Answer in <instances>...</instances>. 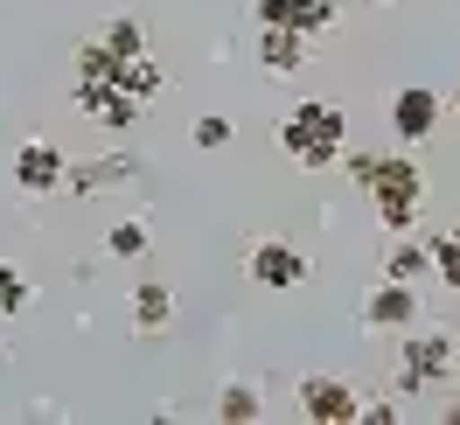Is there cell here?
I'll return each instance as SVG.
<instances>
[{
    "label": "cell",
    "mask_w": 460,
    "mask_h": 425,
    "mask_svg": "<svg viewBox=\"0 0 460 425\" xmlns=\"http://www.w3.org/2000/svg\"><path fill=\"white\" fill-rule=\"evenodd\" d=\"M133 174V154H98V161H77V168L63 174V189H77V196H98V189H112Z\"/></svg>",
    "instance_id": "obj_11"
},
{
    "label": "cell",
    "mask_w": 460,
    "mask_h": 425,
    "mask_svg": "<svg viewBox=\"0 0 460 425\" xmlns=\"http://www.w3.org/2000/svg\"><path fill=\"white\" fill-rule=\"evenodd\" d=\"M447 369H454V335H439V328H404L398 391H432V384H447Z\"/></svg>",
    "instance_id": "obj_3"
},
{
    "label": "cell",
    "mask_w": 460,
    "mask_h": 425,
    "mask_svg": "<svg viewBox=\"0 0 460 425\" xmlns=\"http://www.w3.org/2000/svg\"><path fill=\"white\" fill-rule=\"evenodd\" d=\"M168 321H174V293L161 279H140L133 286V328L140 335H168Z\"/></svg>",
    "instance_id": "obj_13"
},
{
    "label": "cell",
    "mask_w": 460,
    "mask_h": 425,
    "mask_svg": "<svg viewBox=\"0 0 460 425\" xmlns=\"http://www.w3.org/2000/svg\"><path fill=\"white\" fill-rule=\"evenodd\" d=\"M63 174H70L63 146H49V140H22L14 146V189H22V196H57Z\"/></svg>",
    "instance_id": "obj_7"
},
{
    "label": "cell",
    "mask_w": 460,
    "mask_h": 425,
    "mask_svg": "<svg viewBox=\"0 0 460 425\" xmlns=\"http://www.w3.org/2000/svg\"><path fill=\"white\" fill-rule=\"evenodd\" d=\"M439 112H447V98H439V91L404 84L398 98H391V133H398L404 146H419V140H432V133H439Z\"/></svg>",
    "instance_id": "obj_8"
},
{
    "label": "cell",
    "mask_w": 460,
    "mask_h": 425,
    "mask_svg": "<svg viewBox=\"0 0 460 425\" xmlns=\"http://www.w3.org/2000/svg\"><path fill=\"white\" fill-rule=\"evenodd\" d=\"M363 328H370V335H404V328H419V286L376 279L370 300H363Z\"/></svg>",
    "instance_id": "obj_5"
},
{
    "label": "cell",
    "mask_w": 460,
    "mask_h": 425,
    "mask_svg": "<svg viewBox=\"0 0 460 425\" xmlns=\"http://www.w3.org/2000/svg\"><path fill=\"white\" fill-rule=\"evenodd\" d=\"M112 84L126 91V98H140V105H146V98H161V91H168V70H161V57H146V49H140V57L119 63Z\"/></svg>",
    "instance_id": "obj_14"
},
{
    "label": "cell",
    "mask_w": 460,
    "mask_h": 425,
    "mask_svg": "<svg viewBox=\"0 0 460 425\" xmlns=\"http://www.w3.org/2000/svg\"><path fill=\"white\" fill-rule=\"evenodd\" d=\"M356 384L342 376H300V419L307 425H356Z\"/></svg>",
    "instance_id": "obj_6"
},
{
    "label": "cell",
    "mask_w": 460,
    "mask_h": 425,
    "mask_svg": "<svg viewBox=\"0 0 460 425\" xmlns=\"http://www.w3.org/2000/svg\"><path fill=\"white\" fill-rule=\"evenodd\" d=\"M98 42H105V49H112V57L126 63V57H140V49H146V29L133 22V14H112V22L98 29Z\"/></svg>",
    "instance_id": "obj_18"
},
{
    "label": "cell",
    "mask_w": 460,
    "mask_h": 425,
    "mask_svg": "<svg viewBox=\"0 0 460 425\" xmlns=\"http://www.w3.org/2000/svg\"><path fill=\"white\" fill-rule=\"evenodd\" d=\"M279 146H287L307 174L335 168L342 146H349V112H342V105H328V98H300V105L279 119Z\"/></svg>",
    "instance_id": "obj_1"
},
{
    "label": "cell",
    "mask_w": 460,
    "mask_h": 425,
    "mask_svg": "<svg viewBox=\"0 0 460 425\" xmlns=\"http://www.w3.org/2000/svg\"><path fill=\"white\" fill-rule=\"evenodd\" d=\"M363 196L376 202L384 237H398V230H419V209H426V174H419V161H411V154H376Z\"/></svg>",
    "instance_id": "obj_2"
},
{
    "label": "cell",
    "mask_w": 460,
    "mask_h": 425,
    "mask_svg": "<svg viewBox=\"0 0 460 425\" xmlns=\"http://www.w3.org/2000/svg\"><path fill=\"white\" fill-rule=\"evenodd\" d=\"M426 258H432V279L460 300V224L454 230H432V237H426Z\"/></svg>",
    "instance_id": "obj_15"
},
{
    "label": "cell",
    "mask_w": 460,
    "mask_h": 425,
    "mask_svg": "<svg viewBox=\"0 0 460 425\" xmlns=\"http://www.w3.org/2000/svg\"><path fill=\"white\" fill-rule=\"evenodd\" d=\"M259 63L272 70V77L307 70V35H300V29H259Z\"/></svg>",
    "instance_id": "obj_10"
},
{
    "label": "cell",
    "mask_w": 460,
    "mask_h": 425,
    "mask_svg": "<svg viewBox=\"0 0 460 425\" xmlns=\"http://www.w3.org/2000/svg\"><path fill=\"white\" fill-rule=\"evenodd\" d=\"M252 14H259V29H287V22H293V0H252Z\"/></svg>",
    "instance_id": "obj_24"
},
{
    "label": "cell",
    "mask_w": 460,
    "mask_h": 425,
    "mask_svg": "<svg viewBox=\"0 0 460 425\" xmlns=\"http://www.w3.org/2000/svg\"><path fill=\"white\" fill-rule=\"evenodd\" d=\"M112 77H119V57L91 35L84 49H77V84H112Z\"/></svg>",
    "instance_id": "obj_19"
},
{
    "label": "cell",
    "mask_w": 460,
    "mask_h": 425,
    "mask_svg": "<svg viewBox=\"0 0 460 425\" xmlns=\"http://www.w3.org/2000/svg\"><path fill=\"white\" fill-rule=\"evenodd\" d=\"M335 22H342L335 0H293V22H287V29H300L307 42H314V35H335Z\"/></svg>",
    "instance_id": "obj_17"
},
{
    "label": "cell",
    "mask_w": 460,
    "mask_h": 425,
    "mask_svg": "<svg viewBox=\"0 0 460 425\" xmlns=\"http://www.w3.org/2000/svg\"><path fill=\"white\" fill-rule=\"evenodd\" d=\"M217 419H224V425H259L265 419L259 384H224V391H217Z\"/></svg>",
    "instance_id": "obj_16"
},
{
    "label": "cell",
    "mask_w": 460,
    "mask_h": 425,
    "mask_svg": "<svg viewBox=\"0 0 460 425\" xmlns=\"http://www.w3.org/2000/svg\"><path fill=\"white\" fill-rule=\"evenodd\" d=\"M384 279H404V286H419V279H432V258H426V237H411V230H398V237H391V252H384Z\"/></svg>",
    "instance_id": "obj_12"
},
{
    "label": "cell",
    "mask_w": 460,
    "mask_h": 425,
    "mask_svg": "<svg viewBox=\"0 0 460 425\" xmlns=\"http://www.w3.org/2000/svg\"><path fill=\"white\" fill-rule=\"evenodd\" d=\"M77 112L91 126H105V133H126L133 119H140V98H126L119 84H77Z\"/></svg>",
    "instance_id": "obj_9"
},
{
    "label": "cell",
    "mask_w": 460,
    "mask_h": 425,
    "mask_svg": "<svg viewBox=\"0 0 460 425\" xmlns=\"http://www.w3.org/2000/svg\"><path fill=\"white\" fill-rule=\"evenodd\" d=\"M230 133H237V126H230L224 112H209V119H196V133H189V140H196L202 154H217V146H230Z\"/></svg>",
    "instance_id": "obj_22"
},
{
    "label": "cell",
    "mask_w": 460,
    "mask_h": 425,
    "mask_svg": "<svg viewBox=\"0 0 460 425\" xmlns=\"http://www.w3.org/2000/svg\"><path fill=\"white\" fill-rule=\"evenodd\" d=\"M447 112H454V119H460V77H454V91H447Z\"/></svg>",
    "instance_id": "obj_26"
},
{
    "label": "cell",
    "mask_w": 460,
    "mask_h": 425,
    "mask_svg": "<svg viewBox=\"0 0 460 425\" xmlns=\"http://www.w3.org/2000/svg\"><path fill=\"white\" fill-rule=\"evenodd\" d=\"M342 168H349V182L363 189V182H370V168H376V154H342Z\"/></svg>",
    "instance_id": "obj_25"
},
{
    "label": "cell",
    "mask_w": 460,
    "mask_h": 425,
    "mask_svg": "<svg viewBox=\"0 0 460 425\" xmlns=\"http://www.w3.org/2000/svg\"><path fill=\"white\" fill-rule=\"evenodd\" d=\"M404 412H398V397H363L356 404V425H398Z\"/></svg>",
    "instance_id": "obj_23"
},
{
    "label": "cell",
    "mask_w": 460,
    "mask_h": 425,
    "mask_svg": "<svg viewBox=\"0 0 460 425\" xmlns=\"http://www.w3.org/2000/svg\"><path fill=\"white\" fill-rule=\"evenodd\" d=\"M146 244H154V230H146L140 217H126V224L105 230V252L112 258H146Z\"/></svg>",
    "instance_id": "obj_20"
},
{
    "label": "cell",
    "mask_w": 460,
    "mask_h": 425,
    "mask_svg": "<svg viewBox=\"0 0 460 425\" xmlns=\"http://www.w3.org/2000/svg\"><path fill=\"white\" fill-rule=\"evenodd\" d=\"M14 314H29V279L14 265H0V321H14Z\"/></svg>",
    "instance_id": "obj_21"
},
{
    "label": "cell",
    "mask_w": 460,
    "mask_h": 425,
    "mask_svg": "<svg viewBox=\"0 0 460 425\" xmlns=\"http://www.w3.org/2000/svg\"><path fill=\"white\" fill-rule=\"evenodd\" d=\"M244 272L252 286H272V293H293V286H307V252L287 244V237H259L252 258H244Z\"/></svg>",
    "instance_id": "obj_4"
}]
</instances>
